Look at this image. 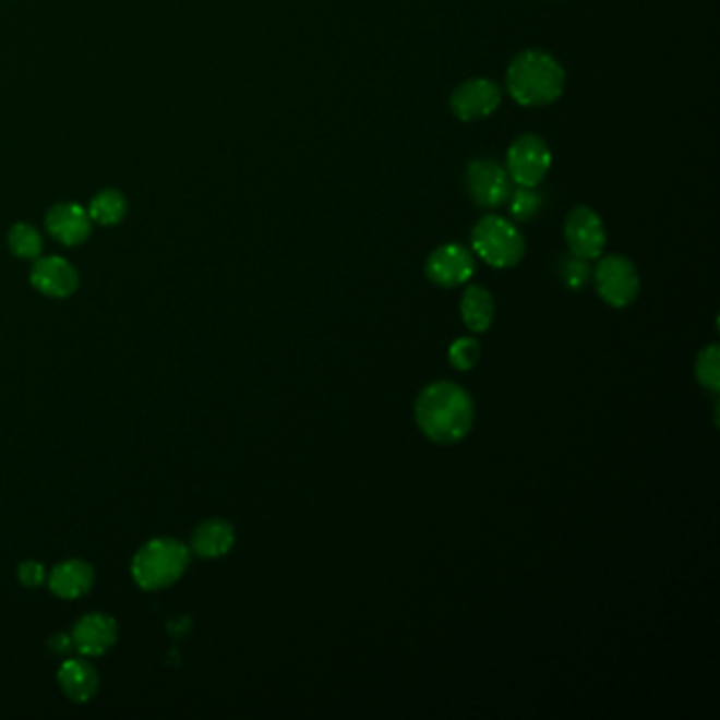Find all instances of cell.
<instances>
[{"label": "cell", "mask_w": 720, "mask_h": 720, "mask_svg": "<svg viewBox=\"0 0 720 720\" xmlns=\"http://www.w3.org/2000/svg\"><path fill=\"white\" fill-rule=\"evenodd\" d=\"M415 419L427 440L440 446H453L471 433L476 404L457 383L435 381L417 395Z\"/></svg>", "instance_id": "cell-1"}, {"label": "cell", "mask_w": 720, "mask_h": 720, "mask_svg": "<svg viewBox=\"0 0 720 720\" xmlns=\"http://www.w3.org/2000/svg\"><path fill=\"white\" fill-rule=\"evenodd\" d=\"M564 70L550 53L528 49L514 58L507 68L505 85L520 106H545L556 101L564 92Z\"/></svg>", "instance_id": "cell-2"}, {"label": "cell", "mask_w": 720, "mask_h": 720, "mask_svg": "<svg viewBox=\"0 0 720 720\" xmlns=\"http://www.w3.org/2000/svg\"><path fill=\"white\" fill-rule=\"evenodd\" d=\"M191 562V550L187 543L159 537L144 543L131 562V577L135 586L144 591H159L173 586Z\"/></svg>", "instance_id": "cell-3"}, {"label": "cell", "mask_w": 720, "mask_h": 720, "mask_svg": "<svg viewBox=\"0 0 720 720\" xmlns=\"http://www.w3.org/2000/svg\"><path fill=\"white\" fill-rule=\"evenodd\" d=\"M473 252L494 268H512L523 261L526 252L523 232L496 214L484 216L471 230Z\"/></svg>", "instance_id": "cell-4"}, {"label": "cell", "mask_w": 720, "mask_h": 720, "mask_svg": "<svg viewBox=\"0 0 720 720\" xmlns=\"http://www.w3.org/2000/svg\"><path fill=\"white\" fill-rule=\"evenodd\" d=\"M591 279L598 296L613 309L629 307L640 295V275L636 264L620 254L598 261L591 271Z\"/></svg>", "instance_id": "cell-5"}, {"label": "cell", "mask_w": 720, "mask_h": 720, "mask_svg": "<svg viewBox=\"0 0 720 720\" xmlns=\"http://www.w3.org/2000/svg\"><path fill=\"white\" fill-rule=\"evenodd\" d=\"M552 167V151L535 133L520 135L507 151V176L516 187H539Z\"/></svg>", "instance_id": "cell-6"}, {"label": "cell", "mask_w": 720, "mask_h": 720, "mask_svg": "<svg viewBox=\"0 0 720 720\" xmlns=\"http://www.w3.org/2000/svg\"><path fill=\"white\" fill-rule=\"evenodd\" d=\"M512 178L507 169L492 159H473L467 165V191L482 209H496L512 195Z\"/></svg>", "instance_id": "cell-7"}, {"label": "cell", "mask_w": 720, "mask_h": 720, "mask_svg": "<svg viewBox=\"0 0 720 720\" xmlns=\"http://www.w3.org/2000/svg\"><path fill=\"white\" fill-rule=\"evenodd\" d=\"M564 237L571 254L588 262L600 259L607 245V230L602 218L588 205H577L566 216Z\"/></svg>", "instance_id": "cell-8"}, {"label": "cell", "mask_w": 720, "mask_h": 720, "mask_svg": "<svg viewBox=\"0 0 720 720\" xmlns=\"http://www.w3.org/2000/svg\"><path fill=\"white\" fill-rule=\"evenodd\" d=\"M425 273L431 284L451 290L467 284L473 277L476 259L465 245L446 243L429 254Z\"/></svg>", "instance_id": "cell-9"}, {"label": "cell", "mask_w": 720, "mask_h": 720, "mask_svg": "<svg viewBox=\"0 0 720 720\" xmlns=\"http://www.w3.org/2000/svg\"><path fill=\"white\" fill-rule=\"evenodd\" d=\"M501 87L491 79H471L460 83L451 96V110L458 121L487 119L501 106Z\"/></svg>", "instance_id": "cell-10"}, {"label": "cell", "mask_w": 720, "mask_h": 720, "mask_svg": "<svg viewBox=\"0 0 720 720\" xmlns=\"http://www.w3.org/2000/svg\"><path fill=\"white\" fill-rule=\"evenodd\" d=\"M72 649L83 657H99L108 653L117 638L119 625L106 613H89L72 627Z\"/></svg>", "instance_id": "cell-11"}, {"label": "cell", "mask_w": 720, "mask_h": 720, "mask_svg": "<svg viewBox=\"0 0 720 720\" xmlns=\"http://www.w3.org/2000/svg\"><path fill=\"white\" fill-rule=\"evenodd\" d=\"M31 284L49 298H68L79 288V273L70 262L60 256H45L34 262Z\"/></svg>", "instance_id": "cell-12"}, {"label": "cell", "mask_w": 720, "mask_h": 720, "mask_svg": "<svg viewBox=\"0 0 720 720\" xmlns=\"http://www.w3.org/2000/svg\"><path fill=\"white\" fill-rule=\"evenodd\" d=\"M58 683L65 697L74 704H87L98 693L99 674L89 657H70L58 672Z\"/></svg>", "instance_id": "cell-13"}, {"label": "cell", "mask_w": 720, "mask_h": 720, "mask_svg": "<svg viewBox=\"0 0 720 720\" xmlns=\"http://www.w3.org/2000/svg\"><path fill=\"white\" fill-rule=\"evenodd\" d=\"M47 229L64 245H79L92 232V218L79 203H58L47 214Z\"/></svg>", "instance_id": "cell-14"}, {"label": "cell", "mask_w": 720, "mask_h": 720, "mask_svg": "<svg viewBox=\"0 0 720 720\" xmlns=\"http://www.w3.org/2000/svg\"><path fill=\"white\" fill-rule=\"evenodd\" d=\"M96 581V571L89 562L72 557L60 562L51 575L47 577L49 589L64 600H74L85 596L89 589L94 588Z\"/></svg>", "instance_id": "cell-15"}, {"label": "cell", "mask_w": 720, "mask_h": 720, "mask_svg": "<svg viewBox=\"0 0 720 720\" xmlns=\"http://www.w3.org/2000/svg\"><path fill=\"white\" fill-rule=\"evenodd\" d=\"M235 528L223 518H212L199 524L191 537V552L205 560L223 557L229 554L235 545Z\"/></svg>", "instance_id": "cell-16"}, {"label": "cell", "mask_w": 720, "mask_h": 720, "mask_svg": "<svg viewBox=\"0 0 720 720\" xmlns=\"http://www.w3.org/2000/svg\"><path fill=\"white\" fill-rule=\"evenodd\" d=\"M496 304L491 292L482 286H469L460 298V317L467 329L476 334L489 332L494 322Z\"/></svg>", "instance_id": "cell-17"}, {"label": "cell", "mask_w": 720, "mask_h": 720, "mask_svg": "<svg viewBox=\"0 0 720 720\" xmlns=\"http://www.w3.org/2000/svg\"><path fill=\"white\" fill-rule=\"evenodd\" d=\"M128 201L119 191H104L89 205V218L104 227L119 225L125 218Z\"/></svg>", "instance_id": "cell-18"}, {"label": "cell", "mask_w": 720, "mask_h": 720, "mask_svg": "<svg viewBox=\"0 0 720 720\" xmlns=\"http://www.w3.org/2000/svg\"><path fill=\"white\" fill-rule=\"evenodd\" d=\"M509 214L518 223H528L537 218L545 207V196L537 187H518L507 199Z\"/></svg>", "instance_id": "cell-19"}, {"label": "cell", "mask_w": 720, "mask_h": 720, "mask_svg": "<svg viewBox=\"0 0 720 720\" xmlns=\"http://www.w3.org/2000/svg\"><path fill=\"white\" fill-rule=\"evenodd\" d=\"M697 383L708 392H720V351L719 345H710L699 351L695 360Z\"/></svg>", "instance_id": "cell-20"}, {"label": "cell", "mask_w": 720, "mask_h": 720, "mask_svg": "<svg viewBox=\"0 0 720 720\" xmlns=\"http://www.w3.org/2000/svg\"><path fill=\"white\" fill-rule=\"evenodd\" d=\"M9 248L20 259H38L43 252L40 232L31 225L20 223L9 230Z\"/></svg>", "instance_id": "cell-21"}, {"label": "cell", "mask_w": 720, "mask_h": 720, "mask_svg": "<svg viewBox=\"0 0 720 720\" xmlns=\"http://www.w3.org/2000/svg\"><path fill=\"white\" fill-rule=\"evenodd\" d=\"M482 358V349L480 343L471 336H463L457 338L451 349H448V360L451 363L460 370V372H469L478 365V361Z\"/></svg>", "instance_id": "cell-22"}, {"label": "cell", "mask_w": 720, "mask_h": 720, "mask_svg": "<svg viewBox=\"0 0 720 720\" xmlns=\"http://www.w3.org/2000/svg\"><path fill=\"white\" fill-rule=\"evenodd\" d=\"M560 277L564 281V286L573 292H579L588 286L589 279H591V268H589L588 261L584 259H577V256H564L560 261Z\"/></svg>", "instance_id": "cell-23"}, {"label": "cell", "mask_w": 720, "mask_h": 720, "mask_svg": "<svg viewBox=\"0 0 720 720\" xmlns=\"http://www.w3.org/2000/svg\"><path fill=\"white\" fill-rule=\"evenodd\" d=\"M17 579L26 586V588H40L47 579V568L36 562V560H26L17 566Z\"/></svg>", "instance_id": "cell-24"}, {"label": "cell", "mask_w": 720, "mask_h": 720, "mask_svg": "<svg viewBox=\"0 0 720 720\" xmlns=\"http://www.w3.org/2000/svg\"><path fill=\"white\" fill-rule=\"evenodd\" d=\"M49 649L56 655H68L72 651V636L70 634H56L49 640Z\"/></svg>", "instance_id": "cell-25"}]
</instances>
